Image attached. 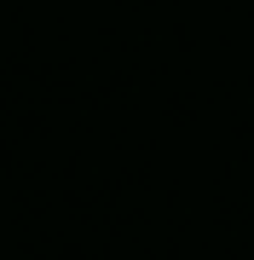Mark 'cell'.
Returning <instances> with one entry per match:
<instances>
[]
</instances>
